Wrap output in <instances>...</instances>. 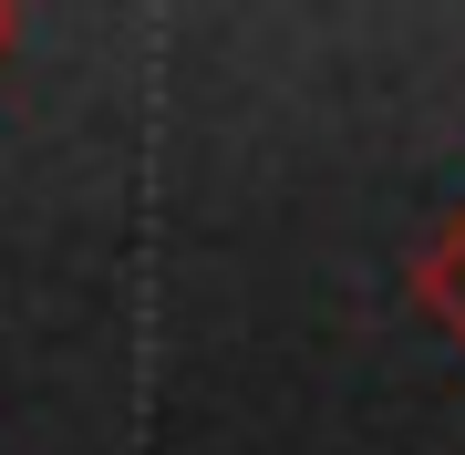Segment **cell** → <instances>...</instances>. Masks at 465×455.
Returning <instances> with one entry per match:
<instances>
[{
	"label": "cell",
	"instance_id": "obj_1",
	"mask_svg": "<svg viewBox=\"0 0 465 455\" xmlns=\"http://www.w3.org/2000/svg\"><path fill=\"white\" fill-rule=\"evenodd\" d=\"M0 42H11V21H0Z\"/></svg>",
	"mask_w": 465,
	"mask_h": 455
}]
</instances>
